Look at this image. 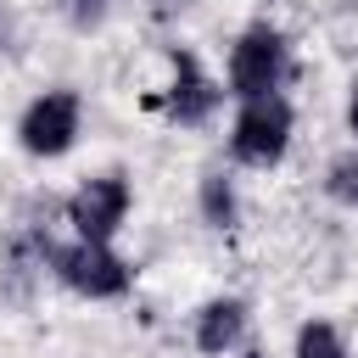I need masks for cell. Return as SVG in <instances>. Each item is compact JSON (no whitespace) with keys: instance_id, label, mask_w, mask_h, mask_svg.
Here are the masks:
<instances>
[{"instance_id":"obj_1","label":"cell","mask_w":358,"mask_h":358,"mask_svg":"<svg viewBox=\"0 0 358 358\" xmlns=\"http://www.w3.org/2000/svg\"><path fill=\"white\" fill-rule=\"evenodd\" d=\"M291 145V101L274 90V95H252L241 101L235 123H229V151L235 162L246 168H274Z\"/></svg>"},{"instance_id":"obj_2","label":"cell","mask_w":358,"mask_h":358,"mask_svg":"<svg viewBox=\"0 0 358 358\" xmlns=\"http://www.w3.org/2000/svg\"><path fill=\"white\" fill-rule=\"evenodd\" d=\"M50 263H56V280L67 291L90 296V302H106V296H123L129 291V263L112 252V241H84L78 235V241L56 246Z\"/></svg>"},{"instance_id":"obj_3","label":"cell","mask_w":358,"mask_h":358,"mask_svg":"<svg viewBox=\"0 0 358 358\" xmlns=\"http://www.w3.org/2000/svg\"><path fill=\"white\" fill-rule=\"evenodd\" d=\"M280 78H285V34L268 22H252L229 50V95H241V101L274 95Z\"/></svg>"},{"instance_id":"obj_4","label":"cell","mask_w":358,"mask_h":358,"mask_svg":"<svg viewBox=\"0 0 358 358\" xmlns=\"http://www.w3.org/2000/svg\"><path fill=\"white\" fill-rule=\"evenodd\" d=\"M78 123H84V106L73 90H45L28 101V112L17 117V140L28 157H67L73 140H78Z\"/></svg>"},{"instance_id":"obj_5","label":"cell","mask_w":358,"mask_h":358,"mask_svg":"<svg viewBox=\"0 0 358 358\" xmlns=\"http://www.w3.org/2000/svg\"><path fill=\"white\" fill-rule=\"evenodd\" d=\"M129 201H134V190H129L123 173H95L67 196V224L84 241H112L129 218Z\"/></svg>"},{"instance_id":"obj_6","label":"cell","mask_w":358,"mask_h":358,"mask_svg":"<svg viewBox=\"0 0 358 358\" xmlns=\"http://www.w3.org/2000/svg\"><path fill=\"white\" fill-rule=\"evenodd\" d=\"M218 106V84L201 73L190 50H173V90H168V117L173 123H207Z\"/></svg>"},{"instance_id":"obj_7","label":"cell","mask_w":358,"mask_h":358,"mask_svg":"<svg viewBox=\"0 0 358 358\" xmlns=\"http://www.w3.org/2000/svg\"><path fill=\"white\" fill-rule=\"evenodd\" d=\"M241 336H246V302H235V296H213V302L196 313V347H201L207 358H224Z\"/></svg>"},{"instance_id":"obj_8","label":"cell","mask_w":358,"mask_h":358,"mask_svg":"<svg viewBox=\"0 0 358 358\" xmlns=\"http://www.w3.org/2000/svg\"><path fill=\"white\" fill-rule=\"evenodd\" d=\"M201 218H207L213 229H229V224H235V185H229L224 173H207V179H201Z\"/></svg>"},{"instance_id":"obj_9","label":"cell","mask_w":358,"mask_h":358,"mask_svg":"<svg viewBox=\"0 0 358 358\" xmlns=\"http://www.w3.org/2000/svg\"><path fill=\"white\" fill-rule=\"evenodd\" d=\"M291 358H347V347H341L336 324H324V319H308V324L296 330V347H291Z\"/></svg>"},{"instance_id":"obj_10","label":"cell","mask_w":358,"mask_h":358,"mask_svg":"<svg viewBox=\"0 0 358 358\" xmlns=\"http://www.w3.org/2000/svg\"><path fill=\"white\" fill-rule=\"evenodd\" d=\"M324 190H330V201H341V207H358V151H341V157L330 162V173H324Z\"/></svg>"},{"instance_id":"obj_11","label":"cell","mask_w":358,"mask_h":358,"mask_svg":"<svg viewBox=\"0 0 358 358\" xmlns=\"http://www.w3.org/2000/svg\"><path fill=\"white\" fill-rule=\"evenodd\" d=\"M347 129H352V140H358V101L347 106Z\"/></svg>"}]
</instances>
